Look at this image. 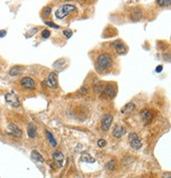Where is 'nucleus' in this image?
<instances>
[{
  "instance_id": "obj_1",
  "label": "nucleus",
  "mask_w": 171,
  "mask_h": 178,
  "mask_svg": "<svg viewBox=\"0 0 171 178\" xmlns=\"http://www.w3.org/2000/svg\"><path fill=\"white\" fill-rule=\"evenodd\" d=\"M112 66H113V59L108 53H102L96 61V69L98 71L109 70Z\"/></svg>"
},
{
  "instance_id": "obj_2",
  "label": "nucleus",
  "mask_w": 171,
  "mask_h": 178,
  "mask_svg": "<svg viewBox=\"0 0 171 178\" xmlns=\"http://www.w3.org/2000/svg\"><path fill=\"white\" fill-rule=\"evenodd\" d=\"M75 11H76V7L74 4H69V3L63 4L56 10L55 17H57L58 19H63L65 17L69 16L71 13L75 12Z\"/></svg>"
},
{
  "instance_id": "obj_3",
  "label": "nucleus",
  "mask_w": 171,
  "mask_h": 178,
  "mask_svg": "<svg viewBox=\"0 0 171 178\" xmlns=\"http://www.w3.org/2000/svg\"><path fill=\"white\" fill-rule=\"evenodd\" d=\"M128 141H129V144L133 150H141V148L143 146V142H142V139L137 136L136 133L131 131V133L128 135Z\"/></svg>"
},
{
  "instance_id": "obj_4",
  "label": "nucleus",
  "mask_w": 171,
  "mask_h": 178,
  "mask_svg": "<svg viewBox=\"0 0 171 178\" xmlns=\"http://www.w3.org/2000/svg\"><path fill=\"white\" fill-rule=\"evenodd\" d=\"M4 99H5V102H7V103L9 104L10 106H12V107L17 108V107H19V106H20V102H19V99H18L17 94L15 93L14 91L7 92V93L4 96Z\"/></svg>"
},
{
  "instance_id": "obj_5",
  "label": "nucleus",
  "mask_w": 171,
  "mask_h": 178,
  "mask_svg": "<svg viewBox=\"0 0 171 178\" xmlns=\"http://www.w3.org/2000/svg\"><path fill=\"white\" fill-rule=\"evenodd\" d=\"M57 81H58L57 72L53 71V72H51L50 74L48 75V77H46V80L44 81L43 84L46 85V87H50V88L55 89L56 87H57Z\"/></svg>"
},
{
  "instance_id": "obj_6",
  "label": "nucleus",
  "mask_w": 171,
  "mask_h": 178,
  "mask_svg": "<svg viewBox=\"0 0 171 178\" xmlns=\"http://www.w3.org/2000/svg\"><path fill=\"white\" fill-rule=\"evenodd\" d=\"M20 86L27 90H32V89H35L36 84H35L34 79H32L31 76H24L20 80Z\"/></svg>"
},
{
  "instance_id": "obj_7",
  "label": "nucleus",
  "mask_w": 171,
  "mask_h": 178,
  "mask_svg": "<svg viewBox=\"0 0 171 178\" xmlns=\"http://www.w3.org/2000/svg\"><path fill=\"white\" fill-rule=\"evenodd\" d=\"M116 87L114 86L113 84H107L104 86V89H102V94L107 98H110V99H113L114 96H116Z\"/></svg>"
},
{
  "instance_id": "obj_8",
  "label": "nucleus",
  "mask_w": 171,
  "mask_h": 178,
  "mask_svg": "<svg viewBox=\"0 0 171 178\" xmlns=\"http://www.w3.org/2000/svg\"><path fill=\"white\" fill-rule=\"evenodd\" d=\"M111 47L113 48V50L116 52L117 54H119V55H122V54H125L126 52H127V46H126L125 44H124L122 40H115V42H113L111 44Z\"/></svg>"
},
{
  "instance_id": "obj_9",
  "label": "nucleus",
  "mask_w": 171,
  "mask_h": 178,
  "mask_svg": "<svg viewBox=\"0 0 171 178\" xmlns=\"http://www.w3.org/2000/svg\"><path fill=\"white\" fill-rule=\"evenodd\" d=\"M112 122H113V116L108 113V115H105L102 117V121H100V126H102V129L104 131H108L111 127Z\"/></svg>"
},
{
  "instance_id": "obj_10",
  "label": "nucleus",
  "mask_w": 171,
  "mask_h": 178,
  "mask_svg": "<svg viewBox=\"0 0 171 178\" xmlns=\"http://www.w3.org/2000/svg\"><path fill=\"white\" fill-rule=\"evenodd\" d=\"M7 131H9L7 134L13 137H16V138L22 137V131H21L16 124H14V123H10V124L7 125Z\"/></svg>"
},
{
  "instance_id": "obj_11",
  "label": "nucleus",
  "mask_w": 171,
  "mask_h": 178,
  "mask_svg": "<svg viewBox=\"0 0 171 178\" xmlns=\"http://www.w3.org/2000/svg\"><path fill=\"white\" fill-rule=\"evenodd\" d=\"M143 17V10L141 9L139 7H135L132 9V11L130 12V19L132 21H139Z\"/></svg>"
},
{
  "instance_id": "obj_12",
  "label": "nucleus",
  "mask_w": 171,
  "mask_h": 178,
  "mask_svg": "<svg viewBox=\"0 0 171 178\" xmlns=\"http://www.w3.org/2000/svg\"><path fill=\"white\" fill-rule=\"evenodd\" d=\"M139 115H141L142 121H143L146 125L149 124V123H150V122L152 121V119H153L152 111H151V110H149V109H143Z\"/></svg>"
},
{
  "instance_id": "obj_13",
  "label": "nucleus",
  "mask_w": 171,
  "mask_h": 178,
  "mask_svg": "<svg viewBox=\"0 0 171 178\" xmlns=\"http://www.w3.org/2000/svg\"><path fill=\"white\" fill-rule=\"evenodd\" d=\"M125 134H126V128H125V127L122 126V125H116V126L114 127L112 135H113V137H115V138H122V137H123Z\"/></svg>"
},
{
  "instance_id": "obj_14",
  "label": "nucleus",
  "mask_w": 171,
  "mask_h": 178,
  "mask_svg": "<svg viewBox=\"0 0 171 178\" xmlns=\"http://www.w3.org/2000/svg\"><path fill=\"white\" fill-rule=\"evenodd\" d=\"M53 158H54V160H55V162L58 164V166H63V160H65V156H63V154L61 152H54L53 153Z\"/></svg>"
},
{
  "instance_id": "obj_15",
  "label": "nucleus",
  "mask_w": 171,
  "mask_h": 178,
  "mask_svg": "<svg viewBox=\"0 0 171 178\" xmlns=\"http://www.w3.org/2000/svg\"><path fill=\"white\" fill-rule=\"evenodd\" d=\"M23 71V67L22 66H13L11 69H10L9 71V74L11 75V76H17V75H19L20 73H22Z\"/></svg>"
},
{
  "instance_id": "obj_16",
  "label": "nucleus",
  "mask_w": 171,
  "mask_h": 178,
  "mask_svg": "<svg viewBox=\"0 0 171 178\" xmlns=\"http://www.w3.org/2000/svg\"><path fill=\"white\" fill-rule=\"evenodd\" d=\"M27 131H28V135L30 138H36L37 137V129H36V127H35V125L33 123H30L28 125Z\"/></svg>"
},
{
  "instance_id": "obj_17",
  "label": "nucleus",
  "mask_w": 171,
  "mask_h": 178,
  "mask_svg": "<svg viewBox=\"0 0 171 178\" xmlns=\"http://www.w3.org/2000/svg\"><path fill=\"white\" fill-rule=\"evenodd\" d=\"M134 109H135V104L132 103V102H130V103L126 104V105L122 108L120 113H132Z\"/></svg>"
},
{
  "instance_id": "obj_18",
  "label": "nucleus",
  "mask_w": 171,
  "mask_h": 178,
  "mask_svg": "<svg viewBox=\"0 0 171 178\" xmlns=\"http://www.w3.org/2000/svg\"><path fill=\"white\" fill-rule=\"evenodd\" d=\"M31 156H32V158L35 160V161L40 162V163H43V162H44L43 157L41 156V154H39V152H38V151H36V150L32 151V153H31Z\"/></svg>"
},
{
  "instance_id": "obj_19",
  "label": "nucleus",
  "mask_w": 171,
  "mask_h": 178,
  "mask_svg": "<svg viewBox=\"0 0 171 178\" xmlns=\"http://www.w3.org/2000/svg\"><path fill=\"white\" fill-rule=\"evenodd\" d=\"M81 161H85V162H90V163H94L95 162V159L91 156L90 154H88V153H83L81 154Z\"/></svg>"
},
{
  "instance_id": "obj_20",
  "label": "nucleus",
  "mask_w": 171,
  "mask_h": 178,
  "mask_svg": "<svg viewBox=\"0 0 171 178\" xmlns=\"http://www.w3.org/2000/svg\"><path fill=\"white\" fill-rule=\"evenodd\" d=\"M46 138H48V141L50 142V144H51L53 148H56V145H57V141L55 140V138L53 137V135H52L51 131H46Z\"/></svg>"
},
{
  "instance_id": "obj_21",
  "label": "nucleus",
  "mask_w": 171,
  "mask_h": 178,
  "mask_svg": "<svg viewBox=\"0 0 171 178\" xmlns=\"http://www.w3.org/2000/svg\"><path fill=\"white\" fill-rule=\"evenodd\" d=\"M104 86L105 85L102 84V82H95L94 84H93V89H94V91L95 92H98V93H102V89H104Z\"/></svg>"
},
{
  "instance_id": "obj_22",
  "label": "nucleus",
  "mask_w": 171,
  "mask_h": 178,
  "mask_svg": "<svg viewBox=\"0 0 171 178\" xmlns=\"http://www.w3.org/2000/svg\"><path fill=\"white\" fill-rule=\"evenodd\" d=\"M115 166H116V161L115 160H111V161H109L106 164V169L109 170V171H112V170L115 169Z\"/></svg>"
},
{
  "instance_id": "obj_23",
  "label": "nucleus",
  "mask_w": 171,
  "mask_h": 178,
  "mask_svg": "<svg viewBox=\"0 0 171 178\" xmlns=\"http://www.w3.org/2000/svg\"><path fill=\"white\" fill-rule=\"evenodd\" d=\"M39 30V28H37V27H35V28H33V29H31L30 31H29L28 33L26 34V37L27 38H29V37H32L34 34H36L37 33V31Z\"/></svg>"
},
{
  "instance_id": "obj_24",
  "label": "nucleus",
  "mask_w": 171,
  "mask_h": 178,
  "mask_svg": "<svg viewBox=\"0 0 171 178\" xmlns=\"http://www.w3.org/2000/svg\"><path fill=\"white\" fill-rule=\"evenodd\" d=\"M51 12H52L51 7H43V10H42V15H43L44 17H48L51 15Z\"/></svg>"
},
{
  "instance_id": "obj_25",
  "label": "nucleus",
  "mask_w": 171,
  "mask_h": 178,
  "mask_svg": "<svg viewBox=\"0 0 171 178\" xmlns=\"http://www.w3.org/2000/svg\"><path fill=\"white\" fill-rule=\"evenodd\" d=\"M63 35L66 36V38H68V39H70V38L72 37V35H73V31L70 30V29H67V30H63Z\"/></svg>"
},
{
  "instance_id": "obj_26",
  "label": "nucleus",
  "mask_w": 171,
  "mask_h": 178,
  "mask_svg": "<svg viewBox=\"0 0 171 178\" xmlns=\"http://www.w3.org/2000/svg\"><path fill=\"white\" fill-rule=\"evenodd\" d=\"M79 93L81 94V96H85V94H88L89 93V87L88 86H83L80 89H79Z\"/></svg>"
},
{
  "instance_id": "obj_27",
  "label": "nucleus",
  "mask_w": 171,
  "mask_h": 178,
  "mask_svg": "<svg viewBox=\"0 0 171 178\" xmlns=\"http://www.w3.org/2000/svg\"><path fill=\"white\" fill-rule=\"evenodd\" d=\"M51 35V31L49 30V29H44L43 31L41 32V36L42 38H49Z\"/></svg>"
},
{
  "instance_id": "obj_28",
  "label": "nucleus",
  "mask_w": 171,
  "mask_h": 178,
  "mask_svg": "<svg viewBox=\"0 0 171 178\" xmlns=\"http://www.w3.org/2000/svg\"><path fill=\"white\" fill-rule=\"evenodd\" d=\"M156 3L160 7H166V5H170L171 1L170 0H167V1H163V0H158V1H156Z\"/></svg>"
},
{
  "instance_id": "obj_29",
  "label": "nucleus",
  "mask_w": 171,
  "mask_h": 178,
  "mask_svg": "<svg viewBox=\"0 0 171 178\" xmlns=\"http://www.w3.org/2000/svg\"><path fill=\"white\" fill-rule=\"evenodd\" d=\"M44 24H46L48 27H51V28H53V29H57V30H58V29H60V27L58 26V24H54L53 21H46Z\"/></svg>"
},
{
  "instance_id": "obj_30",
  "label": "nucleus",
  "mask_w": 171,
  "mask_h": 178,
  "mask_svg": "<svg viewBox=\"0 0 171 178\" xmlns=\"http://www.w3.org/2000/svg\"><path fill=\"white\" fill-rule=\"evenodd\" d=\"M97 145L100 146V148H105L107 145V141L105 139H100V140L97 141Z\"/></svg>"
},
{
  "instance_id": "obj_31",
  "label": "nucleus",
  "mask_w": 171,
  "mask_h": 178,
  "mask_svg": "<svg viewBox=\"0 0 171 178\" xmlns=\"http://www.w3.org/2000/svg\"><path fill=\"white\" fill-rule=\"evenodd\" d=\"M5 35H7V31H5V30H0V38L4 37Z\"/></svg>"
},
{
  "instance_id": "obj_32",
  "label": "nucleus",
  "mask_w": 171,
  "mask_h": 178,
  "mask_svg": "<svg viewBox=\"0 0 171 178\" xmlns=\"http://www.w3.org/2000/svg\"><path fill=\"white\" fill-rule=\"evenodd\" d=\"M155 71H156L157 73L162 72V71H163V67H162V66H157L156 69H155Z\"/></svg>"
},
{
  "instance_id": "obj_33",
  "label": "nucleus",
  "mask_w": 171,
  "mask_h": 178,
  "mask_svg": "<svg viewBox=\"0 0 171 178\" xmlns=\"http://www.w3.org/2000/svg\"><path fill=\"white\" fill-rule=\"evenodd\" d=\"M163 178H171V175H170V173H164L163 174Z\"/></svg>"
}]
</instances>
